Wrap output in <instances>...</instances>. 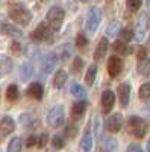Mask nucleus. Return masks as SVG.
<instances>
[{"mask_svg":"<svg viewBox=\"0 0 150 152\" xmlns=\"http://www.w3.org/2000/svg\"><path fill=\"white\" fill-rule=\"evenodd\" d=\"M53 29L47 23H40L30 34V38L36 43H53Z\"/></svg>","mask_w":150,"mask_h":152,"instance_id":"1","label":"nucleus"},{"mask_svg":"<svg viewBox=\"0 0 150 152\" xmlns=\"http://www.w3.org/2000/svg\"><path fill=\"white\" fill-rule=\"evenodd\" d=\"M65 18V12L59 6H52L47 11V24L53 31H59Z\"/></svg>","mask_w":150,"mask_h":152,"instance_id":"2","label":"nucleus"},{"mask_svg":"<svg viewBox=\"0 0 150 152\" xmlns=\"http://www.w3.org/2000/svg\"><path fill=\"white\" fill-rule=\"evenodd\" d=\"M128 129H129V132L132 134V135H135L136 138H143L146 134H147V123L141 119V117H138V116H132V117H129V120H128Z\"/></svg>","mask_w":150,"mask_h":152,"instance_id":"3","label":"nucleus"},{"mask_svg":"<svg viewBox=\"0 0 150 152\" xmlns=\"http://www.w3.org/2000/svg\"><path fill=\"white\" fill-rule=\"evenodd\" d=\"M100 21H102V11L97 6H93L88 9V14H86V20H85V29L86 32L94 34L99 28Z\"/></svg>","mask_w":150,"mask_h":152,"instance_id":"4","label":"nucleus"},{"mask_svg":"<svg viewBox=\"0 0 150 152\" xmlns=\"http://www.w3.org/2000/svg\"><path fill=\"white\" fill-rule=\"evenodd\" d=\"M9 18L14 21L15 24H20V26H28L32 20V14L23 6H17L12 8L9 11Z\"/></svg>","mask_w":150,"mask_h":152,"instance_id":"5","label":"nucleus"},{"mask_svg":"<svg viewBox=\"0 0 150 152\" xmlns=\"http://www.w3.org/2000/svg\"><path fill=\"white\" fill-rule=\"evenodd\" d=\"M65 120V114H64V107L62 105H55L50 108L49 114H47V123L52 128H59Z\"/></svg>","mask_w":150,"mask_h":152,"instance_id":"6","label":"nucleus"},{"mask_svg":"<svg viewBox=\"0 0 150 152\" xmlns=\"http://www.w3.org/2000/svg\"><path fill=\"white\" fill-rule=\"evenodd\" d=\"M130 91H132V85L130 82H121L117 88V94H118V99H120V105L123 108H126L129 100H130Z\"/></svg>","mask_w":150,"mask_h":152,"instance_id":"7","label":"nucleus"},{"mask_svg":"<svg viewBox=\"0 0 150 152\" xmlns=\"http://www.w3.org/2000/svg\"><path fill=\"white\" fill-rule=\"evenodd\" d=\"M123 70V59L117 55L111 56L109 61H108V73L111 78H117V76L121 73Z\"/></svg>","mask_w":150,"mask_h":152,"instance_id":"8","label":"nucleus"},{"mask_svg":"<svg viewBox=\"0 0 150 152\" xmlns=\"http://www.w3.org/2000/svg\"><path fill=\"white\" fill-rule=\"evenodd\" d=\"M105 126H106V129L109 132H118L121 129V126H123V116H121L120 113L112 114V116L108 117Z\"/></svg>","mask_w":150,"mask_h":152,"instance_id":"9","label":"nucleus"},{"mask_svg":"<svg viewBox=\"0 0 150 152\" xmlns=\"http://www.w3.org/2000/svg\"><path fill=\"white\" fill-rule=\"evenodd\" d=\"M56 62H58L56 53H47V55H44V58L41 61V72L44 75L52 73L55 70V67H56Z\"/></svg>","mask_w":150,"mask_h":152,"instance_id":"10","label":"nucleus"},{"mask_svg":"<svg viewBox=\"0 0 150 152\" xmlns=\"http://www.w3.org/2000/svg\"><path fill=\"white\" fill-rule=\"evenodd\" d=\"M146 29H147V17L146 14H141L136 20V24H135V31H133V35L138 41L144 40L146 38Z\"/></svg>","mask_w":150,"mask_h":152,"instance_id":"11","label":"nucleus"},{"mask_svg":"<svg viewBox=\"0 0 150 152\" xmlns=\"http://www.w3.org/2000/svg\"><path fill=\"white\" fill-rule=\"evenodd\" d=\"M102 110H103V113L105 114H108L111 110H112V107H114V104H115V94H114V91H111V90H105L103 93H102Z\"/></svg>","mask_w":150,"mask_h":152,"instance_id":"12","label":"nucleus"},{"mask_svg":"<svg viewBox=\"0 0 150 152\" xmlns=\"http://www.w3.org/2000/svg\"><path fill=\"white\" fill-rule=\"evenodd\" d=\"M86 107H88V104H86V100H83V99H79L78 102H74L73 107H71V117H73V120H80L83 117L85 111H86Z\"/></svg>","mask_w":150,"mask_h":152,"instance_id":"13","label":"nucleus"},{"mask_svg":"<svg viewBox=\"0 0 150 152\" xmlns=\"http://www.w3.org/2000/svg\"><path fill=\"white\" fill-rule=\"evenodd\" d=\"M108 46H109L108 38L103 37L102 40L99 41V44H97V47H96V52H94V61H96V62H100V61L105 59V55H106V52H108Z\"/></svg>","mask_w":150,"mask_h":152,"instance_id":"14","label":"nucleus"},{"mask_svg":"<svg viewBox=\"0 0 150 152\" xmlns=\"http://www.w3.org/2000/svg\"><path fill=\"white\" fill-rule=\"evenodd\" d=\"M14 129H15V122L12 117L5 116L0 120V134L2 135H9V134L14 132Z\"/></svg>","mask_w":150,"mask_h":152,"instance_id":"15","label":"nucleus"},{"mask_svg":"<svg viewBox=\"0 0 150 152\" xmlns=\"http://www.w3.org/2000/svg\"><path fill=\"white\" fill-rule=\"evenodd\" d=\"M26 94L32 99H36V100H41L43 99V94H44V87L40 84V82H32L28 90H26Z\"/></svg>","mask_w":150,"mask_h":152,"instance_id":"16","label":"nucleus"},{"mask_svg":"<svg viewBox=\"0 0 150 152\" xmlns=\"http://www.w3.org/2000/svg\"><path fill=\"white\" fill-rule=\"evenodd\" d=\"M0 34L14 37V38H21L23 37V32L17 26H12V24H8V23H0Z\"/></svg>","mask_w":150,"mask_h":152,"instance_id":"17","label":"nucleus"},{"mask_svg":"<svg viewBox=\"0 0 150 152\" xmlns=\"http://www.w3.org/2000/svg\"><path fill=\"white\" fill-rule=\"evenodd\" d=\"M112 49H114V52L117 55H129V53L133 52L132 47H129L126 44V41H123V40H117L114 44H112Z\"/></svg>","mask_w":150,"mask_h":152,"instance_id":"18","label":"nucleus"},{"mask_svg":"<svg viewBox=\"0 0 150 152\" xmlns=\"http://www.w3.org/2000/svg\"><path fill=\"white\" fill-rule=\"evenodd\" d=\"M67 79H68L67 72H65V70H58V72L55 73V78H53V87L59 90V88H62V87L65 85Z\"/></svg>","mask_w":150,"mask_h":152,"instance_id":"19","label":"nucleus"},{"mask_svg":"<svg viewBox=\"0 0 150 152\" xmlns=\"http://www.w3.org/2000/svg\"><path fill=\"white\" fill-rule=\"evenodd\" d=\"M70 91L74 97H78V99H85L86 97V90H85V87L80 85L79 82H71L70 84Z\"/></svg>","mask_w":150,"mask_h":152,"instance_id":"20","label":"nucleus"},{"mask_svg":"<svg viewBox=\"0 0 150 152\" xmlns=\"http://www.w3.org/2000/svg\"><path fill=\"white\" fill-rule=\"evenodd\" d=\"M18 120H20V123L23 125V126H26V128H30L32 125H36L38 123V120H36L32 114H29V113H24V114H21V116L18 117Z\"/></svg>","mask_w":150,"mask_h":152,"instance_id":"21","label":"nucleus"},{"mask_svg":"<svg viewBox=\"0 0 150 152\" xmlns=\"http://www.w3.org/2000/svg\"><path fill=\"white\" fill-rule=\"evenodd\" d=\"M18 94H20V91H18V87L15 84H11L6 88V99L9 100V102H15V100L18 99Z\"/></svg>","mask_w":150,"mask_h":152,"instance_id":"22","label":"nucleus"},{"mask_svg":"<svg viewBox=\"0 0 150 152\" xmlns=\"http://www.w3.org/2000/svg\"><path fill=\"white\" fill-rule=\"evenodd\" d=\"M93 143H94V138H93V135L90 134V132H86L83 137H82V140H80V148L83 149V151H91L93 149Z\"/></svg>","mask_w":150,"mask_h":152,"instance_id":"23","label":"nucleus"},{"mask_svg":"<svg viewBox=\"0 0 150 152\" xmlns=\"http://www.w3.org/2000/svg\"><path fill=\"white\" fill-rule=\"evenodd\" d=\"M96 76H97V66L96 64H91L86 70V75H85V81L88 85H93L94 81H96Z\"/></svg>","mask_w":150,"mask_h":152,"instance_id":"24","label":"nucleus"},{"mask_svg":"<svg viewBox=\"0 0 150 152\" xmlns=\"http://www.w3.org/2000/svg\"><path fill=\"white\" fill-rule=\"evenodd\" d=\"M138 72L141 73V76H144V78H150V59L146 58V59L140 61Z\"/></svg>","mask_w":150,"mask_h":152,"instance_id":"25","label":"nucleus"},{"mask_svg":"<svg viewBox=\"0 0 150 152\" xmlns=\"http://www.w3.org/2000/svg\"><path fill=\"white\" fill-rule=\"evenodd\" d=\"M21 138L20 137H14L12 140L8 143V152H21Z\"/></svg>","mask_w":150,"mask_h":152,"instance_id":"26","label":"nucleus"},{"mask_svg":"<svg viewBox=\"0 0 150 152\" xmlns=\"http://www.w3.org/2000/svg\"><path fill=\"white\" fill-rule=\"evenodd\" d=\"M103 146H105V151H106V152H117L118 143H117V140H114L112 137H108V138H105Z\"/></svg>","mask_w":150,"mask_h":152,"instance_id":"27","label":"nucleus"},{"mask_svg":"<svg viewBox=\"0 0 150 152\" xmlns=\"http://www.w3.org/2000/svg\"><path fill=\"white\" fill-rule=\"evenodd\" d=\"M76 134H78V126L74 125L73 122L67 123V126H65V137L74 138V137H76Z\"/></svg>","mask_w":150,"mask_h":152,"instance_id":"28","label":"nucleus"},{"mask_svg":"<svg viewBox=\"0 0 150 152\" xmlns=\"http://www.w3.org/2000/svg\"><path fill=\"white\" fill-rule=\"evenodd\" d=\"M138 94H140L141 99H150V82H146L140 87Z\"/></svg>","mask_w":150,"mask_h":152,"instance_id":"29","label":"nucleus"},{"mask_svg":"<svg viewBox=\"0 0 150 152\" xmlns=\"http://www.w3.org/2000/svg\"><path fill=\"white\" fill-rule=\"evenodd\" d=\"M83 66H85V62H83L82 58H74V61H73V73L79 75V73L82 72Z\"/></svg>","mask_w":150,"mask_h":152,"instance_id":"30","label":"nucleus"},{"mask_svg":"<svg viewBox=\"0 0 150 152\" xmlns=\"http://www.w3.org/2000/svg\"><path fill=\"white\" fill-rule=\"evenodd\" d=\"M94 134L97 138L102 135V119H100V116H96L94 119Z\"/></svg>","mask_w":150,"mask_h":152,"instance_id":"31","label":"nucleus"},{"mask_svg":"<svg viewBox=\"0 0 150 152\" xmlns=\"http://www.w3.org/2000/svg\"><path fill=\"white\" fill-rule=\"evenodd\" d=\"M52 145H53L55 149H62V148L65 146V142H64V138H62L61 135H55L52 138Z\"/></svg>","mask_w":150,"mask_h":152,"instance_id":"32","label":"nucleus"},{"mask_svg":"<svg viewBox=\"0 0 150 152\" xmlns=\"http://www.w3.org/2000/svg\"><path fill=\"white\" fill-rule=\"evenodd\" d=\"M86 44H88V38H86L83 34H78V37H76V46L79 49H83V47H86Z\"/></svg>","mask_w":150,"mask_h":152,"instance_id":"33","label":"nucleus"},{"mask_svg":"<svg viewBox=\"0 0 150 152\" xmlns=\"http://www.w3.org/2000/svg\"><path fill=\"white\" fill-rule=\"evenodd\" d=\"M120 38H121L123 41H130L132 38H135L133 31H130V29H123L121 34H120Z\"/></svg>","mask_w":150,"mask_h":152,"instance_id":"34","label":"nucleus"},{"mask_svg":"<svg viewBox=\"0 0 150 152\" xmlns=\"http://www.w3.org/2000/svg\"><path fill=\"white\" fill-rule=\"evenodd\" d=\"M141 2L143 0H126V5L130 11H138L141 8Z\"/></svg>","mask_w":150,"mask_h":152,"instance_id":"35","label":"nucleus"},{"mask_svg":"<svg viewBox=\"0 0 150 152\" xmlns=\"http://www.w3.org/2000/svg\"><path fill=\"white\" fill-rule=\"evenodd\" d=\"M47 142H49V135L44 132V134H41L38 137V143H36V145H38V148H44L47 145Z\"/></svg>","mask_w":150,"mask_h":152,"instance_id":"36","label":"nucleus"},{"mask_svg":"<svg viewBox=\"0 0 150 152\" xmlns=\"http://www.w3.org/2000/svg\"><path fill=\"white\" fill-rule=\"evenodd\" d=\"M136 58H138V61L146 59V58H147V49L141 46V47L138 49V52H136Z\"/></svg>","mask_w":150,"mask_h":152,"instance_id":"37","label":"nucleus"},{"mask_svg":"<svg viewBox=\"0 0 150 152\" xmlns=\"http://www.w3.org/2000/svg\"><path fill=\"white\" fill-rule=\"evenodd\" d=\"M62 50H64V52H62V59L67 61V59H68V56L71 55V46H70V44H65Z\"/></svg>","mask_w":150,"mask_h":152,"instance_id":"38","label":"nucleus"},{"mask_svg":"<svg viewBox=\"0 0 150 152\" xmlns=\"http://www.w3.org/2000/svg\"><path fill=\"white\" fill-rule=\"evenodd\" d=\"M36 143H38V137H36V135H29V138L26 140V146H28V148H32V146H35Z\"/></svg>","mask_w":150,"mask_h":152,"instance_id":"39","label":"nucleus"},{"mask_svg":"<svg viewBox=\"0 0 150 152\" xmlns=\"http://www.w3.org/2000/svg\"><path fill=\"white\" fill-rule=\"evenodd\" d=\"M126 152H144V151H143V148L138 146V145H129L128 149H126Z\"/></svg>","mask_w":150,"mask_h":152,"instance_id":"40","label":"nucleus"},{"mask_svg":"<svg viewBox=\"0 0 150 152\" xmlns=\"http://www.w3.org/2000/svg\"><path fill=\"white\" fill-rule=\"evenodd\" d=\"M118 28H120V24L114 21V23H111V26L108 28V32H109V34H115V32L118 31Z\"/></svg>","mask_w":150,"mask_h":152,"instance_id":"41","label":"nucleus"},{"mask_svg":"<svg viewBox=\"0 0 150 152\" xmlns=\"http://www.w3.org/2000/svg\"><path fill=\"white\" fill-rule=\"evenodd\" d=\"M11 49H12V52H14V53H20V44L17 43V41H14V43H12L11 44Z\"/></svg>","mask_w":150,"mask_h":152,"instance_id":"42","label":"nucleus"},{"mask_svg":"<svg viewBox=\"0 0 150 152\" xmlns=\"http://www.w3.org/2000/svg\"><path fill=\"white\" fill-rule=\"evenodd\" d=\"M146 111L150 114V100H149V102H147V105H146Z\"/></svg>","mask_w":150,"mask_h":152,"instance_id":"43","label":"nucleus"},{"mask_svg":"<svg viewBox=\"0 0 150 152\" xmlns=\"http://www.w3.org/2000/svg\"><path fill=\"white\" fill-rule=\"evenodd\" d=\"M147 152H150V140L147 142Z\"/></svg>","mask_w":150,"mask_h":152,"instance_id":"44","label":"nucleus"},{"mask_svg":"<svg viewBox=\"0 0 150 152\" xmlns=\"http://www.w3.org/2000/svg\"><path fill=\"white\" fill-rule=\"evenodd\" d=\"M147 8H149V11H150V0H147Z\"/></svg>","mask_w":150,"mask_h":152,"instance_id":"45","label":"nucleus"},{"mask_svg":"<svg viewBox=\"0 0 150 152\" xmlns=\"http://www.w3.org/2000/svg\"><path fill=\"white\" fill-rule=\"evenodd\" d=\"M147 46H149V49H150V38H149V43H147Z\"/></svg>","mask_w":150,"mask_h":152,"instance_id":"46","label":"nucleus"},{"mask_svg":"<svg viewBox=\"0 0 150 152\" xmlns=\"http://www.w3.org/2000/svg\"><path fill=\"white\" fill-rule=\"evenodd\" d=\"M80 2H88V0H80Z\"/></svg>","mask_w":150,"mask_h":152,"instance_id":"47","label":"nucleus"}]
</instances>
